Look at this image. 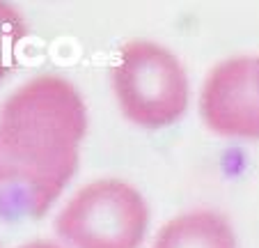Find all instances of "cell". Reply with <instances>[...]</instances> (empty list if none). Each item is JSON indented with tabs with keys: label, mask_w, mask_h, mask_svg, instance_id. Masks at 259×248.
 <instances>
[{
	"label": "cell",
	"mask_w": 259,
	"mask_h": 248,
	"mask_svg": "<svg viewBox=\"0 0 259 248\" xmlns=\"http://www.w3.org/2000/svg\"><path fill=\"white\" fill-rule=\"evenodd\" d=\"M88 108L67 78L44 74L0 106V214L39 219L78 168Z\"/></svg>",
	"instance_id": "6da1fadb"
},
{
	"label": "cell",
	"mask_w": 259,
	"mask_h": 248,
	"mask_svg": "<svg viewBox=\"0 0 259 248\" xmlns=\"http://www.w3.org/2000/svg\"><path fill=\"white\" fill-rule=\"evenodd\" d=\"M110 76L124 117L138 127L161 129L186 113V69L156 42L136 39L124 44Z\"/></svg>",
	"instance_id": "7a4b0ae2"
},
{
	"label": "cell",
	"mask_w": 259,
	"mask_h": 248,
	"mask_svg": "<svg viewBox=\"0 0 259 248\" xmlns=\"http://www.w3.org/2000/svg\"><path fill=\"white\" fill-rule=\"evenodd\" d=\"M149 207L136 186L99 180L83 186L55 219V232L73 248H140Z\"/></svg>",
	"instance_id": "3957f363"
},
{
	"label": "cell",
	"mask_w": 259,
	"mask_h": 248,
	"mask_svg": "<svg viewBox=\"0 0 259 248\" xmlns=\"http://www.w3.org/2000/svg\"><path fill=\"white\" fill-rule=\"evenodd\" d=\"M204 124L218 136L259 138V85L254 58L239 55L218 62L209 72L200 94Z\"/></svg>",
	"instance_id": "277c9868"
},
{
	"label": "cell",
	"mask_w": 259,
	"mask_h": 248,
	"mask_svg": "<svg viewBox=\"0 0 259 248\" xmlns=\"http://www.w3.org/2000/svg\"><path fill=\"white\" fill-rule=\"evenodd\" d=\"M152 248H239L230 221L213 209H193L167 221Z\"/></svg>",
	"instance_id": "5b68a950"
},
{
	"label": "cell",
	"mask_w": 259,
	"mask_h": 248,
	"mask_svg": "<svg viewBox=\"0 0 259 248\" xmlns=\"http://www.w3.org/2000/svg\"><path fill=\"white\" fill-rule=\"evenodd\" d=\"M28 34L25 21L12 5L0 3V81L14 72L19 46Z\"/></svg>",
	"instance_id": "8992f818"
},
{
	"label": "cell",
	"mask_w": 259,
	"mask_h": 248,
	"mask_svg": "<svg viewBox=\"0 0 259 248\" xmlns=\"http://www.w3.org/2000/svg\"><path fill=\"white\" fill-rule=\"evenodd\" d=\"M21 248H62V246H58V243H53V241H30Z\"/></svg>",
	"instance_id": "52a82bcc"
},
{
	"label": "cell",
	"mask_w": 259,
	"mask_h": 248,
	"mask_svg": "<svg viewBox=\"0 0 259 248\" xmlns=\"http://www.w3.org/2000/svg\"><path fill=\"white\" fill-rule=\"evenodd\" d=\"M254 74H257V85H259V58L254 60Z\"/></svg>",
	"instance_id": "ba28073f"
}]
</instances>
